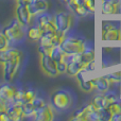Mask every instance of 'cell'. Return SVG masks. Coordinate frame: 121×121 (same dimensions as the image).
Listing matches in <instances>:
<instances>
[{"mask_svg":"<svg viewBox=\"0 0 121 121\" xmlns=\"http://www.w3.org/2000/svg\"><path fill=\"white\" fill-rule=\"evenodd\" d=\"M54 119V113L51 105L46 104L42 108L37 109L34 115V120L36 121H52Z\"/></svg>","mask_w":121,"mask_h":121,"instance_id":"11","label":"cell"},{"mask_svg":"<svg viewBox=\"0 0 121 121\" xmlns=\"http://www.w3.org/2000/svg\"><path fill=\"white\" fill-rule=\"evenodd\" d=\"M107 108L111 111L112 114H117V113H121V105L119 104V102H114V103H111L109 106Z\"/></svg>","mask_w":121,"mask_h":121,"instance_id":"28","label":"cell"},{"mask_svg":"<svg viewBox=\"0 0 121 121\" xmlns=\"http://www.w3.org/2000/svg\"><path fill=\"white\" fill-rule=\"evenodd\" d=\"M19 65H20V57H15L2 64V74L6 82H11L14 79L19 68Z\"/></svg>","mask_w":121,"mask_h":121,"instance_id":"5","label":"cell"},{"mask_svg":"<svg viewBox=\"0 0 121 121\" xmlns=\"http://www.w3.org/2000/svg\"><path fill=\"white\" fill-rule=\"evenodd\" d=\"M31 102H32V104H33L34 108H35L36 111H37V109H39V108H42L43 106H45V105L47 104V103L45 102L42 98H38V97H35V98H34Z\"/></svg>","mask_w":121,"mask_h":121,"instance_id":"26","label":"cell"},{"mask_svg":"<svg viewBox=\"0 0 121 121\" xmlns=\"http://www.w3.org/2000/svg\"><path fill=\"white\" fill-rule=\"evenodd\" d=\"M112 85V81L109 75H102L98 77L96 80V89L100 92H106L109 90Z\"/></svg>","mask_w":121,"mask_h":121,"instance_id":"18","label":"cell"},{"mask_svg":"<svg viewBox=\"0 0 121 121\" xmlns=\"http://www.w3.org/2000/svg\"><path fill=\"white\" fill-rule=\"evenodd\" d=\"M83 4L87 9L88 12H94L95 11V0H83Z\"/></svg>","mask_w":121,"mask_h":121,"instance_id":"30","label":"cell"},{"mask_svg":"<svg viewBox=\"0 0 121 121\" xmlns=\"http://www.w3.org/2000/svg\"><path fill=\"white\" fill-rule=\"evenodd\" d=\"M4 34L6 37L9 38L10 42H15V40H19L23 37V30H22V25L18 21V19H14L10 22L8 27L3 29Z\"/></svg>","mask_w":121,"mask_h":121,"instance_id":"4","label":"cell"},{"mask_svg":"<svg viewBox=\"0 0 121 121\" xmlns=\"http://www.w3.org/2000/svg\"><path fill=\"white\" fill-rule=\"evenodd\" d=\"M9 44H10V40L6 37V35L3 32H0V50L9 48Z\"/></svg>","mask_w":121,"mask_h":121,"instance_id":"25","label":"cell"},{"mask_svg":"<svg viewBox=\"0 0 121 121\" xmlns=\"http://www.w3.org/2000/svg\"><path fill=\"white\" fill-rule=\"evenodd\" d=\"M17 1H26V2H30L31 0H17Z\"/></svg>","mask_w":121,"mask_h":121,"instance_id":"35","label":"cell"},{"mask_svg":"<svg viewBox=\"0 0 121 121\" xmlns=\"http://www.w3.org/2000/svg\"><path fill=\"white\" fill-rule=\"evenodd\" d=\"M50 56L52 57L56 63L66 59V54H65V52L63 51V49L60 48V46L53 47L52 50H51V52H50Z\"/></svg>","mask_w":121,"mask_h":121,"instance_id":"22","label":"cell"},{"mask_svg":"<svg viewBox=\"0 0 121 121\" xmlns=\"http://www.w3.org/2000/svg\"><path fill=\"white\" fill-rule=\"evenodd\" d=\"M52 48H53V47H51V46L39 45V46H38V52L40 53V55H48V54H50Z\"/></svg>","mask_w":121,"mask_h":121,"instance_id":"27","label":"cell"},{"mask_svg":"<svg viewBox=\"0 0 121 121\" xmlns=\"http://www.w3.org/2000/svg\"><path fill=\"white\" fill-rule=\"evenodd\" d=\"M105 96H106V98L108 99V101L111 103L117 102V96H116L115 92H113V91H106V92H105Z\"/></svg>","mask_w":121,"mask_h":121,"instance_id":"31","label":"cell"},{"mask_svg":"<svg viewBox=\"0 0 121 121\" xmlns=\"http://www.w3.org/2000/svg\"><path fill=\"white\" fill-rule=\"evenodd\" d=\"M36 97V92L33 89H28V90H17L16 95L14 97V102H19L21 104L27 102H31L34 98Z\"/></svg>","mask_w":121,"mask_h":121,"instance_id":"14","label":"cell"},{"mask_svg":"<svg viewBox=\"0 0 121 121\" xmlns=\"http://www.w3.org/2000/svg\"><path fill=\"white\" fill-rule=\"evenodd\" d=\"M97 109V107L95 106L94 103L86 105L83 108H80L75 112V114L73 115V117L71 118V120H78V121H87L89 120V116L91 115L92 112H95Z\"/></svg>","mask_w":121,"mask_h":121,"instance_id":"12","label":"cell"},{"mask_svg":"<svg viewBox=\"0 0 121 121\" xmlns=\"http://www.w3.org/2000/svg\"><path fill=\"white\" fill-rule=\"evenodd\" d=\"M92 103L95 104V106L97 108H107L111 104V102L108 101V99L106 98V96H101V95H97L92 99Z\"/></svg>","mask_w":121,"mask_h":121,"instance_id":"20","label":"cell"},{"mask_svg":"<svg viewBox=\"0 0 121 121\" xmlns=\"http://www.w3.org/2000/svg\"><path fill=\"white\" fill-rule=\"evenodd\" d=\"M120 0H108L102 2V13L104 15L116 14L119 10Z\"/></svg>","mask_w":121,"mask_h":121,"instance_id":"17","label":"cell"},{"mask_svg":"<svg viewBox=\"0 0 121 121\" xmlns=\"http://www.w3.org/2000/svg\"><path fill=\"white\" fill-rule=\"evenodd\" d=\"M99 114H100L101 121H111L112 116H113L108 108H99Z\"/></svg>","mask_w":121,"mask_h":121,"instance_id":"24","label":"cell"},{"mask_svg":"<svg viewBox=\"0 0 121 121\" xmlns=\"http://www.w3.org/2000/svg\"><path fill=\"white\" fill-rule=\"evenodd\" d=\"M54 21L56 25L57 31L66 33L72 25V16L66 12H60L54 17Z\"/></svg>","mask_w":121,"mask_h":121,"instance_id":"8","label":"cell"},{"mask_svg":"<svg viewBox=\"0 0 121 121\" xmlns=\"http://www.w3.org/2000/svg\"><path fill=\"white\" fill-rule=\"evenodd\" d=\"M43 35V29L40 28V26H35L32 27L28 30V37L31 40H38Z\"/></svg>","mask_w":121,"mask_h":121,"instance_id":"21","label":"cell"},{"mask_svg":"<svg viewBox=\"0 0 121 121\" xmlns=\"http://www.w3.org/2000/svg\"><path fill=\"white\" fill-rule=\"evenodd\" d=\"M29 2L18 1V5L16 8V18L22 26H28L31 22L32 14L28 6Z\"/></svg>","mask_w":121,"mask_h":121,"instance_id":"7","label":"cell"},{"mask_svg":"<svg viewBox=\"0 0 121 121\" xmlns=\"http://www.w3.org/2000/svg\"><path fill=\"white\" fill-rule=\"evenodd\" d=\"M56 64H57V70H59L60 73L66 72V70H67V60H66V59L60 60V62H57Z\"/></svg>","mask_w":121,"mask_h":121,"instance_id":"29","label":"cell"},{"mask_svg":"<svg viewBox=\"0 0 121 121\" xmlns=\"http://www.w3.org/2000/svg\"><path fill=\"white\" fill-rule=\"evenodd\" d=\"M31 1H32V0H31Z\"/></svg>","mask_w":121,"mask_h":121,"instance_id":"38","label":"cell"},{"mask_svg":"<svg viewBox=\"0 0 121 121\" xmlns=\"http://www.w3.org/2000/svg\"><path fill=\"white\" fill-rule=\"evenodd\" d=\"M104 1H108V0H102V2H104Z\"/></svg>","mask_w":121,"mask_h":121,"instance_id":"37","label":"cell"},{"mask_svg":"<svg viewBox=\"0 0 121 121\" xmlns=\"http://www.w3.org/2000/svg\"><path fill=\"white\" fill-rule=\"evenodd\" d=\"M103 39L104 40H120L121 32L119 29L114 27L103 28Z\"/></svg>","mask_w":121,"mask_h":121,"instance_id":"19","label":"cell"},{"mask_svg":"<svg viewBox=\"0 0 121 121\" xmlns=\"http://www.w3.org/2000/svg\"><path fill=\"white\" fill-rule=\"evenodd\" d=\"M38 25L43 29V33H55L57 31L54 18L48 14H44L38 19Z\"/></svg>","mask_w":121,"mask_h":121,"instance_id":"9","label":"cell"},{"mask_svg":"<svg viewBox=\"0 0 121 121\" xmlns=\"http://www.w3.org/2000/svg\"><path fill=\"white\" fill-rule=\"evenodd\" d=\"M23 113H25V117H32L34 119V115H35L36 109L34 108L32 102H27L22 104Z\"/></svg>","mask_w":121,"mask_h":121,"instance_id":"23","label":"cell"},{"mask_svg":"<svg viewBox=\"0 0 121 121\" xmlns=\"http://www.w3.org/2000/svg\"><path fill=\"white\" fill-rule=\"evenodd\" d=\"M111 121H121V113H117V114H113L112 116Z\"/></svg>","mask_w":121,"mask_h":121,"instance_id":"34","label":"cell"},{"mask_svg":"<svg viewBox=\"0 0 121 121\" xmlns=\"http://www.w3.org/2000/svg\"><path fill=\"white\" fill-rule=\"evenodd\" d=\"M0 121H11L10 117H9L8 114H6V112L0 113Z\"/></svg>","mask_w":121,"mask_h":121,"instance_id":"33","label":"cell"},{"mask_svg":"<svg viewBox=\"0 0 121 121\" xmlns=\"http://www.w3.org/2000/svg\"><path fill=\"white\" fill-rule=\"evenodd\" d=\"M28 6L32 15H37L48 10L49 3L47 0H32L29 2Z\"/></svg>","mask_w":121,"mask_h":121,"instance_id":"13","label":"cell"},{"mask_svg":"<svg viewBox=\"0 0 121 121\" xmlns=\"http://www.w3.org/2000/svg\"><path fill=\"white\" fill-rule=\"evenodd\" d=\"M16 91H17L16 88L12 85H9V84L0 85V98H1L2 100L6 101V102L14 100Z\"/></svg>","mask_w":121,"mask_h":121,"instance_id":"16","label":"cell"},{"mask_svg":"<svg viewBox=\"0 0 121 121\" xmlns=\"http://www.w3.org/2000/svg\"><path fill=\"white\" fill-rule=\"evenodd\" d=\"M60 48L63 49L66 55H74L84 52L86 47L82 39L73 37V36H68V37H65L62 42Z\"/></svg>","mask_w":121,"mask_h":121,"instance_id":"1","label":"cell"},{"mask_svg":"<svg viewBox=\"0 0 121 121\" xmlns=\"http://www.w3.org/2000/svg\"><path fill=\"white\" fill-rule=\"evenodd\" d=\"M8 102L4 100H2L0 98V113H3V112H6V108H8Z\"/></svg>","mask_w":121,"mask_h":121,"instance_id":"32","label":"cell"},{"mask_svg":"<svg viewBox=\"0 0 121 121\" xmlns=\"http://www.w3.org/2000/svg\"><path fill=\"white\" fill-rule=\"evenodd\" d=\"M40 67L44 72L50 77H56L57 74H60L56 62L50 56V54L40 55Z\"/></svg>","mask_w":121,"mask_h":121,"instance_id":"6","label":"cell"},{"mask_svg":"<svg viewBox=\"0 0 121 121\" xmlns=\"http://www.w3.org/2000/svg\"><path fill=\"white\" fill-rule=\"evenodd\" d=\"M75 77H77V80L79 82V85L82 90L86 92H90L92 89L96 88L97 77L94 75V71L84 68Z\"/></svg>","mask_w":121,"mask_h":121,"instance_id":"2","label":"cell"},{"mask_svg":"<svg viewBox=\"0 0 121 121\" xmlns=\"http://www.w3.org/2000/svg\"><path fill=\"white\" fill-rule=\"evenodd\" d=\"M21 51L16 48H6L4 50H0V64L13 60L15 57H20Z\"/></svg>","mask_w":121,"mask_h":121,"instance_id":"15","label":"cell"},{"mask_svg":"<svg viewBox=\"0 0 121 121\" xmlns=\"http://www.w3.org/2000/svg\"><path fill=\"white\" fill-rule=\"evenodd\" d=\"M71 102H72L71 95L66 90L60 89L51 95V104L56 109L60 111L67 109L71 105Z\"/></svg>","mask_w":121,"mask_h":121,"instance_id":"3","label":"cell"},{"mask_svg":"<svg viewBox=\"0 0 121 121\" xmlns=\"http://www.w3.org/2000/svg\"><path fill=\"white\" fill-rule=\"evenodd\" d=\"M63 1H64V2H66V3H67V1H68V0H63Z\"/></svg>","mask_w":121,"mask_h":121,"instance_id":"36","label":"cell"},{"mask_svg":"<svg viewBox=\"0 0 121 121\" xmlns=\"http://www.w3.org/2000/svg\"><path fill=\"white\" fill-rule=\"evenodd\" d=\"M6 114L12 121H19L25 118L22 104L19 102H14L13 104L9 105L6 108Z\"/></svg>","mask_w":121,"mask_h":121,"instance_id":"10","label":"cell"}]
</instances>
